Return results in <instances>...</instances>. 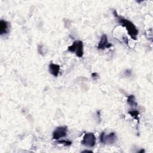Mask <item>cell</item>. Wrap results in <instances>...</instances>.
Returning a JSON list of instances; mask_svg holds the SVG:
<instances>
[{
  "mask_svg": "<svg viewBox=\"0 0 153 153\" xmlns=\"http://www.w3.org/2000/svg\"><path fill=\"white\" fill-rule=\"evenodd\" d=\"M114 16L117 19L118 22L123 26L126 28V30L128 32V34L130 36V37L133 39H137V35L138 34V30L137 29L135 25L130 20L119 16L117 11L114 10L113 11Z\"/></svg>",
  "mask_w": 153,
  "mask_h": 153,
  "instance_id": "cell-1",
  "label": "cell"
},
{
  "mask_svg": "<svg viewBox=\"0 0 153 153\" xmlns=\"http://www.w3.org/2000/svg\"><path fill=\"white\" fill-rule=\"evenodd\" d=\"M92 152L91 151H88V150H85V151H83L82 152Z\"/></svg>",
  "mask_w": 153,
  "mask_h": 153,
  "instance_id": "cell-12",
  "label": "cell"
},
{
  "mask_svg": "<svg viewBox=\"0 0 153 153\" xmlns=\"http://www.w3.org/2000/svg\"><path fill=\"white\" fill-rule=\"evenodd\" d=\"M57 142L61 144L64 145L65 146H69L72 144V142L69 140H58Z\"/></svg>",
  "mask_w": 153,
  "mask_h": 153,
  "instance_id": "cell-11",
  "label": "cell"
},
{
  "mask_svg": "<svg viewBox=\"0 0 153 153\" xmlns=\"http://www.w3.org/2000/svg\"><path fill=\"white\" fill-rule=\"evenodd\" d=\"M49 71L51 75L54 76H57L60 71V66L53 63L49 65Z\"/></svg>",
  "mask_w": 153,
  "mask_h": 153,
  "instance_id": "cell-7",
  "label": "cell"
},
{
  "mask_svg": "<svg viewBox=\"0 0 153 153\" xmlns=\"http://www.w3.org/2000/svg\"><path fill=\"white\" fill-rule=\"evenodd\" d=\"M117 139V137L114 132H112L109 134H106V133L102 132L100 135V141L103 144H112L116 142Z\"/></svg>",
  "mask_w": 153,
  "mask_h": 153,
  "instance_id": "cell-3",
  "label": "cell"
},
{
  "mask_svg": "<svg viewBox=\"0 0 153 153\" xmlns=\"http://www.w3.org/2000/svg\"><path fill=\"white\" fill-rule=\"evenodd\" d=\"M112 44L109 43L108 40V37L106 34H103L102 35L100 41L98 44L97 48L98 49L103 50L105 48H110L112 46Z\"/></svg>",
  "mask_w": 153,
  "mask_h": 153,
  "instance_id": "cell-6",
  "label": "cell"
},
{
  "mask_svg": "<svg viewBox=\"0 0 153 153\" xmlns=\"http://www.w3.org/2000/svg\"><path fill=\"white\" fill-rule=\"evenodd\" d=\"M68 51L75 53L78 57H82L83 56V43L81 41H75L68 48Z\"/></svg>",
  "mask_w": 153,
  "mask_h": 153,
  "instance_id": "cell-2",
  "label": "cell"
},
{
  "mask_svg": "<svg viewBox=\"0 0 153 153\" xmlns=\"http://www.w3.org/2000/svg\"><path fill=\"white\" fill-rule=\"evenodd\" d=\"M128 113L130 114V115L134 118V119L139 120V112L136 110H131L128 112Z\"/></svg>",
  "mask_w": 153,
  "mask_h": 153,
  "instance_id": "cell-10",
  "label": "cell"
},
{
  "mask_svg": "<svg viewBox=\"0 0 153 153\" xmlns=\"http://www.w3.org/2000/svg\"><path fill=\"white\" fill-rule=\"evenodd\" d=\"M144 151H144L143 149H142L141 151H138V152H144Z\"/></svg>",
  "mask_w": 153,
  "mask_h": 153,
  "instance_id": "cell-13",
  "label": "cell"
},
{
  "mask_svg": "<svg viewBox=\"0 0 153 153\" xmlns=\"http://www.w3.org/2000/svg\"><path fill=\"white\" fill-rule=\"evenodd\" d=\"M81 143L88 147H93L96 145V137L93 133H87L84 134Z\"/></svg>",
  "mask_w": 153,
  "mask_h": 153,
  "instance_id": "cell-4",
  "label": "cell"
},
{
  "mask_svg": "<svg viewBox=\"0 0 153 153\" xmlns=\"http://www.w3.org/2000/svg\"><path fill=\"white\" fill-rule=\"evenodd\" d=\"M8 32V23L4 20L0 21V34H6Z\"/></svg>",
  "mask_w": 153,
  "mask_h": 153,
  "instance_id": "cell-8",
  "label": "cell"
},
{
  "mask_svg": "<svg viewBox=\"0 0 153 153\" xmlns=\"http://www.w3.org/2000/svg\"><path fill=\"white\" fill-rule=\"evenodd\" d=\"M127 103L130 105V106H136L137 105V102L135 100V97L133 95H130L127 98Z\"/></svg>",
  "mask_w": 153,
  "mask_h": 153,
  "instance_id": "cell-9",
  "label": "cell"
},
{
  "mask_svg": "<svg viewBox=\"0 0 153 153\" xmlns=\"http://www.w3.org/2000/svg\"><path fill=\"white\" fill-rule=\"evenodd\" d=\"M67 127L66 126H59L57 127L53 133V138L55 140H59L60 139L64 137L67 134Z\"/></svg>",
  "mask_w": 153,
  "mask_h": 153,
  "instance_id": "cell-5",
  "label": "cell"
}]
</instances>
